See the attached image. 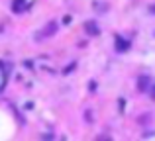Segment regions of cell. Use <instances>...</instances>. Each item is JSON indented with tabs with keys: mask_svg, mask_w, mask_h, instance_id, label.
Listing matches in <instances>:
<instances>
[{
	"mask_svg": "<svg viewBox=\"0 0 155 141\" xmlns=\"http://www.w3.org/2000/svg\"><path fill=\"white\" fill-rule=\"evenodd\" d=\"M55 31H57V24H55V22H49V24H47V26L43 27L41 31H39L38 35H35V39H43V37H49V35H53V34H55Z\"/></svg>",
	"mask_w": 155,
	"mask_h": 141,
	"instance_id": "1",
	"label": "cell"
},
{
	"mask_svg": "<svg viewBox=\"0 0 155 141\" xmlns=\"http://www.w3.org/2000/svg\"><path fill=\"white\" fill-rule=\"evenodd\" d=\"M84 31H87L88 35H98V34H100L98 24H96L94 20H88V22H84Z\"/></svg>",
	"mask_w": 155,
	"mask_h": 141,
	"instance_id": "2",
	"label": "cell"
},
{
	"mask_svg": "<svg viewBox=\"0 0 155 141\" xmlns=\"http://www.w3.org/2000/svg\"><path fill=\"white\" fill-rule=\"evenodd\" d=\"M149 84H151V79H149V76H140V79H137V90L140 92H147Z\"/></svg>",
	"mask_w": 155,
	"mask_h": 141,
	"instance_id": "3",
	"label": "cell"
},
{
	"mask_svg": "<svg viewBox=\"0 0 155 141\" xmlns=\"http://www.w3.org/2000/svg\"><path fill=\"white\" fill-rule=\"evenodd\" d=\"M116 49L120 51V53L128 51L130 49V41H128V39H124L122 35H116Z\"/></svg>",
	"mask_w": 155,
	"mask_h": 141,
	"instance_id": "4",
	"label": "cell"
},
{
	"mask_svg": "<svg viewBox=\"0 0 155 141\" xmlns=\"http://www.w3.org/2000/svg\"><path fill=\"white\" fill-rule=\"evenodd\" d=\"M24 4H26V0H14V4H12V10L14 12H20L24 8Z\"/></svg>",
	"mask_w": 155,
	"mask_h": 141,
	"instance_id": "5",
	"label": "cell"
},
{
	"mask_svg": "<svg viewBox=\"0 0 155 141\" xmlns=\"http://www.w3.org/2000/svg\"><path fill=\"white\" fill-rule=\"evenodd\" d=\"M84 116H87L88 122H92V114H91V110H87V114H84Z\"/></svg>",
	"mask_w": 155,
	"mask_h": 141,
	"instance_id": "6",
	"label": "cell"
},
{
	"mask_svg": "<svg viewBox=\"0 0 155 141\" xmlns=\"http://www.w3.org/2000/svg\"><path fill=\"white\" fill-rule=\"evenodd\" d=\"M94 88H96V84H94V82L88 84V90H91V92H94Z\"/></svg>",
	"mask_w": 155,
	"mask_h": 141,
	"instance_id": "7",
	"label": "cell"
},
{
	"mask_svg": "<svg viewBox=\"0 0 155 141\" xmlns=\"http://www.w3.org/2000/svg\"><path fill=\"white\" fill-rule=\"evenodd\" d=\"M149 12H151V14H155V4H151V6H149Z\"/></svg>",
	"mask_w": 155,
	"mask_h": 141,
	"instance_id": "8",
	"label": "cell"
},
{
	"mask_svg": "<svg viewBox=\"0 0 155 141\" xmlns=\"http://www.w3.org/2000/svg\"><path fill=\"white\" fill-rule=\"evenodd\" d=\"M151 98H153V100H155V86H153V88H151Z\"/></svg>",
	"mask_w": 155,
	"mask_h": 141,
	"instance_id": "9",
	"label": "cell"
}]
</instances>
